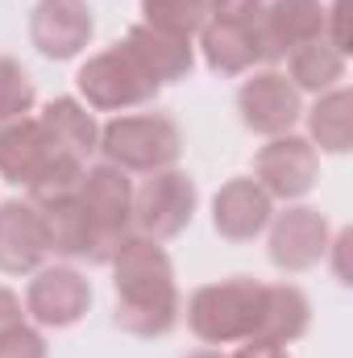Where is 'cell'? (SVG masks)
Instances as JSON below:
<instances>
[{
  "instance_id": "1",
  "label": "cell",
  "mask_w": 353,
  "mask_h": 358,
  "mask_svg": "<svg viewBox=\"0 0 353 358\" xmlns=\"http://www.w3.org/2000/svg\"><path fill=\"white\" fill-rule=\"evenodd\" d=\"M108 267H112V292H117L112 321L133 338H167L183 317V300H179L175 267L163 242L129 234L108 259Z\"/></svg>"
},
{
  "instance_id": "2",
  "label": "cell",
  "mask_w": 353,
  "mask_h": 358,
  "mask_svg": "<svg viewBox=\"0 0 353 358\" xmlns=\"http://www.w3.org/2000/svg\"><path fill=\"white\" fill-rule=\"evenodd\" d=\"M84 176V163H75L38 117H21L13 125H0V179L13 187H25L29 200L75 187Z\"/></svg>"
},
{
  "instance_id": "3",
  "label": "cell",
  "mask_w": 353,
  "mask_h": 358,
  "mask_svg": "<svg viewBox=\"0 0 353 358\" xmlns=\"http://www.w3.org/2000/svg\"><path fill=\"white\" fill-rule=\"evenodd\" d=\"M266 308V283L258 279H220L187 296V329L204 346H241L258 338Z\"/></svg>"
},
{
  "instance_id": "4",
  "label": "cell",
  "mask_w": 353,
  "mask_h": 358,
  "mask_svg": "<svg viewBox=\"0 0 353 358\" xmlns=\"http://www.w3.org/2000/svg\"><path fill=\"white\" fill-rule=\"evenodd\" d=\"M96 155H104V163L121 167L125 176H150L179 163L183 134L163 113H129V117H112L108 125H100Z\"/></svg>"
},
{
  "instance_id": "5",
  "label": "cell",
  "mask_w": 353,
  "mask_h": 358,
  "mask_svg": "<svg viewBox=\"0 0 353 358\" xmlns=\"http://www.w3.org/2000/svg\"><path fill=\"white\" fill-rule=\"evenodd\" d=\"M75 88L91 113H129V108L154 104L163 84L142 67V59L125 42H117V46L91 55L75 71Z\"/></svg>"
},
{
  "instance_id": "6",
  "label": "cell",
  "mask_w": 353,
  "mask_h": 358,
  "mask_svg": "<svg viewBox=\"0 0 353 358\" xmlns=\"http://www.w3.org/2000/svg\"><path fill=\"white\" fill-rule=\"evenodd\" d=\"M195 204H200V192L187 171H179V167L150 171L133 187V234L154 238V242H171L191 225Z\"/></svg>"
},
{
  "instance_id": "7",
  "label": "cell",
  "mask_w": 353,
  "mask_h": 358,
  "mask_svg": "<svg viewBox=\"0 0 353 358\" xmlns=\"http://www.w3.org/2000/svg\"><path fill=\"white\" fill-rule=\"evenodd\" d=\"M75 192H80L91 225H96L100 267H108V259L117 255V246L133 234V183H129V176L121 167L96 163V167H84Z\"/></svg>"
},
{
  "instance_id": "8",
  "label": "cell",
  "mask_w": 353,
  "mask_h": 358,
  "mask_svg": "<svg viewBox=\"0 0 353 358\" xmlns=\"http://www.w3.org/2000/svg\"><path fill=\"white\" fill-rule=\"evenodd\" d=\"M329 217L312 204H287L283 213L270 217L266 225V250L270 263L287 275H303V271L320 267L329 255Z\"/></svg>"
},
{
  "instance_id": "9",
  "label": "cell",
  "mask_w": 353,
  "mask_h": 358,
  "mask_svg": "<svg viewBox=\"0 0 353 358\" xmlns=\"http://www.w3.org/2000/svg\"><path fill=\"white\" fill-rule=\"evenodd\" d=\"M254 179L262 183V192L270 200L299 204L320 179V150L303 134L266 138V146L254 155Z\"/></svg>"
},
{
  "instance_id": "10",
  "label": "cell",
  "mask_w": 353,
  "mask_h": 358,
  "mask_svg": "<svg viewBox=\"0 0 353 358\" xmlns=\"http://www.w3.org/2000/svg\"><path fill=\"white\" fill-rule=\"evenodd\" d=\"M21 304H25V317L38 329H71V325H80L88 317L91 283H88V275H80L67 263L38 267Z\"/></svg>"
},
{
  "instance_id": "11",
  "label": "cell",
  "mask_w": 353,
  "mask_h": 358,
  "mask_svg": "<svg viewBox=\"0 0 353 358\" xmlns=\"http://www.w3.org/2000/svg\"><path fill=\"white\" fill-rule=\"evenodd\" d=\"M237 113H241V125L258 138L295 134V125L303 117V96L291 88V80L283 71L262 67L237 88Z\"/></svg>"
},
{
  "instance_id": "12",
  "label": "cell",
  "mask_w": 353,
  "mask_h": 358,
  "mask_svg": "<svg viewBox=\"0 0 353 358\" xmlns=\"http://www.w3.org/2000/svg\"><path fill=\"white\" fill-rule=\"evenodd\" d=\"M91 34H96V17L88 0H38L29 13V42L50 63L80 59Z\"/></svg>"
},
{
  "instance_id": "13",
  "label": "cell",
  "mask_w": 353,
  "mask_h": 358,
  "mask_svg": "<svg viewBox=\"0 0 353 358\" xmlns=\"http://www.w3.org/2000/svg\"><path fill=\"white\" fill-rule=\"evenodd\" d=\"M254 34L262 46V63L274 67L291 50L324 38V0H266Z\"/></svg>"
},
{
  "instance_id": "14",
  "label": "cell",
  "mask_w": 353,
  "mask_h": 358,
  "mask_svg": "<svg viewBox=\"0 0 353 358\" xmlns=\"http://www.w3.org/2000/svg\"><path fill=\"white\" fill-rule=\"evenodd\" d=\"M42 213V229H46V250L59 259H88L100 263V242H96V225H91L88 208L80 200L75 187L50 192L33 200Z\"/></svg>"
},
{
  "instance_id": "15",
  "label": "cell",
  "mask_w": 353,
  "mask_h": 358,
  "mask_svg": "<svg viewBox=\"0 0 353 358\" xmlns=\"http://www.w3.org/2000/svg\"><path fill=\"white\" fill-rule=\"evenodd\" d=\"M270 217H274V200L262 192V183L254 176L229 179L212 196V229L225 242H254L258 234H266Z\"/></svg>"
},
{
  "instance_id": "16",
  "label": "cell",
  "mask_w": 353,
  "mask_h": 358,
  "mask_svg": "<svg viewBox=\"0 0 353 358\" xmlns=\"http://www.w3.org/2000/svg\"><path fill=\"white\" fill-rule=\"evenodd\" d=\"M46 229L38 204L25 200H4L0 204V271L4 275H33L46 263Z\"/></svg>"
},
{
  "instance_id": "17",
  "label": "cell",
  "mask_w": 353,
  "mask_h": 358,
  "mask_svg": "<svg viewBox=\"0 0 353 358\" xmlns=\"http://www.w3.org/2000/svg\"><path fill=\"white\" fill-rule=\"evenodd\" d=\"M125 46L142 59V67L167 88V84H179L191 76L195 67V42L183 38V34H171V29H154L146 21H137L129 34H125Z\"/></svg>"
},
{
  "instance_id": "18",
  "label": "cell",
  "mask_w": 353,
  "mask_h": 358,
  "mask_svg": "<svg viewBox=\"0 0 353 358\" xmlns=\"http://www.w3.org/2000/svg\"><path fill=\"white\" fill-rule=\"evenodd\" d=\"M195 38H200V46H195V50L204 55V63H208V71H212V76H250L254 67H266L254 25L204 21V29H200Z\"/></svg>"
},
{
  "instance_id": "19",
  "label": "cell",
  "mask_w": 353,
  "mask_h": 358,
  "mask_svg": "<svg viewBox=\"0 0 353 358\" xmlns=\"http://www.w3.org/2000/svg\"><path fill=\"white\" fill-rule=\"evenodd\" d=\"M38 121L46 125V134H50L75 163L88 167V159L96 155V146H100V125H96V117H91V108L84 100H75V96H54V100L38 113Z\"/></svg>"
},
{
  "instance_id": "20",
  "label": "cell",
  "mask_w": 353,
  "mask_h": 358,
  "mask_svg": "<svg viewBox=\"0 0 353 358\" xmlns=\"http://www.w3.org/2000/svg\"><path fill=\"white\" fill-rule=\"evenodd\" d=\"M308 142L324 155H350L353 150V92L341 84L333 92H320L312 108H303Z\"/></svg>"
},
{
  "instance_id": "21",
  "label": "cell",
  "mask_w": 353,
  "mask_h": 358,
  "mask_svg": "<svg viewBox=\"0 0 353 358\" xmlns=\"http://www.w3.org/2000/svg\"><path fill=\"white\" fill-rule=\"evenodd\" d=\"M345 71H350V55H341L324 38L320 42H308V46H299V50L287 55V80H291V88L299 92V96L303 92L320 96V92L341 88L345 84Z\"/></svg>"
},
{
  "instance_id": "22",
  "label": "cell",
  "mask_w": 353,
  "mask_h": 358,
  "mask_svg": "<svg viewBox=\"0 0 353 358\" xmlns=\"http://www.w3.org/2000/svg\"><path fill=\"white\" fill-rule=\"evenodd\" d=\"M308 325H312V300L295 283H266V308L258 338L291 346L308 334Z\"/></svg>"
},
{
  "instance_id": "23",
  "label": "cell",
  "mask_w": 353,
  "mask_h": 358,
  "mask_svg": "<svg viewBox=\"0 0 353 358\" xmlns=\"http://www.w3.org/2000/svg\"><path fill=\"white\" fill-rule=\"evenodd\" d=\"M142 21L154 29L195 38L208 21V0H142Z\"/></svg>"
},
{
  "instance_id": "24",
  "label": "cell",
  "mask_w": 353,
  "mask_h": 358,
  "mask_svg": "<svg viewBox=\"0 0 353 358\" xmlns=\"http://www.w3.org/2000/svg\"><path fill=\"white\" fill-rule=\"evenodd\" d=\"M38 104V92H33V80L29 71L17 63V59H0V125H13L21 117H29Z\"/></svg>"
},
{
  "instance_id": "25",
  "label": "cell",
  "mask_w": 353,
  "mask_h": 358,
  "mask_svg": "<svg viewBox=\"0 0 353 358\" xmlns=\"http://www.w3.org/2000/svg\"><path fill=\"white\" fill-rule=\"evenodd\" d=\"M0 358H50V346L42 338V329L33 325H17L0 338Z\"/></svg>"
},
{
  "instance_id": "26",
  "label": "cell",
  "mask_w": 353,
  "mask_h": 358,
  "mask_svg": "<svg viewBox=\"0 0 353 358\" xmlns=\"http://www.w3.org/2000/svg\"><path fill=\"white\" fill-rule=\"evenodd\" d=\"M266 0H208V21H229V25H254L262 17Z\"/></svg>"
},
{
  "instance_id": "27",
  "label": "cell",
  "mask_w": 353,
  "mask_h": 358,
  "mask_svg": "<svg viewBox=\"0 0 353 358\" xmlns=\"http://www.w3.org/2000/svg\"><path fill=\"white\" fill-rule=\"evenodd\" d=\"M350 4L353 0H333L324 4V42L337 46L341 55H350Z\"/></svg>"
},
{
  "instance_id": "28",
  "label": "cell",
  "mask_w": 353,
  "mask_h": 358,
  "mask_svg": "<svg viewBox=\"0 0 353 358\" xmlns=\"http://www.w3.org/2000/svg\"><path fill=\"white\" fill-rule=\"evenodd\" d=\"M350 246H353V229H341L337 238H329V255H324V259H333V271H337V283H341V287H350L353 283Z\"/></svg>"
},
{
  "instance_id": "29",
  "label": "cell",
  "mask_w": 353,
  "mask_h": 358,
  "mask_svg": "<svg viewBox=\"0 0 353 358\" xmlns=\"http://www.w3.org/2000/svg\"><path fill=\"white\" fill-rule=\"evenodd\" d=\"M17 325H25V304H21V296L13 287L0 283V338L8 329H17Z\"/></svg>"
},
{
  "instance_id": "30",
  "label": "cell",
  "mask_w": 353,
  "mask_h": 358,
  "mask_svg": "<svg viewBox=\"0 0 353 358\" xmlns=\"http://www.w3.org/2000/svg\"><path fill=\"white\" fill-rule=\"evenodd\" d=\"M229 358H291V350L278 346V342H266V338H250V342H241Z\"/></svg>"
},
{
  "instance_id": "31",
  "label": "cell",
  "mask_w": 353,
  "mask_h": 358,
  "mask_svg": "<svg viewBox=\"0 0 353 358\" xmlns=\"http://www.w3.org/2000/svg\"><path fill=\"white\" fill-rule=\"evenodd\" d=\"M187 358H229V355H220L216 346H204V350H191Z\"/></svg>"
}]
</instances>
